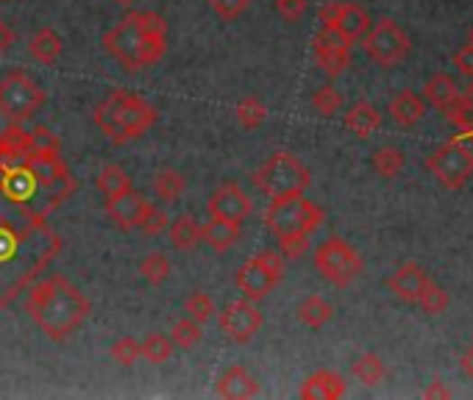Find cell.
Masks as SVG:
<instances>
[{"mask_svg": "<svg viewBox=\"0 0 473 400\" xmlns=\"http://www.w3.org/2000/svg\"><path fill=\"white\" fill-rule=\"evenodd\" d=\"M387 112L401 128H413L426 117V100H423V95H418L413 89H404L387 104Z\"/></svg>", "mask_w": 473, "mask_h": 400, "instance_id": "obj_21", "label": "cell"}, {"mask_svg": "<svg viewBox=\"0 0 473 400\" xmlns=\"http://www.w3.org/2000/svg\"><path fill=\"white\" fill-rule=\"evenodd\" d=\"M296 314H298V320H301L306 328L318 331V328H323L326 323H332L334 306L329 304L326 297H321V295H306V297L301 300V304H298Z\"/></svg>", "mask_w": 473, "mask_h": 400, "instance_id": "obj_26", "label": "cell"}, {"mask_svg": "<svg viewBox=\"0 0 473 400\" xmlns=\"http://www.w3.org/2000/svg\"><path fill=\"white\" fill-rule=\"evenodd\" d=\"M37 189L40 186L25 167V161L17 167H9V170H0V192H4V197L12 200V204H28Z\"/></svg>", "mask_w": 473, "mask_h": 400, "instance_id": "obj_19", "label": "cell"}, {"mask_svg": "<svg viewBox=\"0 0 473 400\" xmlns=\"http://www.w3.org/2000/svg\"><path fill=\"white\" fill-rule=\"evenodd\" d=\"M262 328V312L254 306V300H234L220 312V331L237 345L250 342Z\"/></svg>", "mask_w": 473, "mask_h": 400, "instance_id": "obj_13", "label": "cell"}, {"mask_svg": "<svg viewBox=\"0 0 473 400\" xmlns=\"http://www.w3.org/2000/svg\"><path fill=\"white\" fill-rule=\"evenodd\" d=\"M362 45H365V56L373 64L385 67V70L398 67L409 56V48H413L409 45L406 31L393 20H378L376 25H370Z\"/></svg>", "mask_w": 473, "mask_h": 400, "instance_id": "obj_10", "label": "cell"}, {"mask_svg": "<svg viewBox=\"0 0 473 400\" xmlns=\"http://www.w3.org/2000/svg\"><path fill=\"white\" fill-rule=\"evenodd\" d=\"M104 50L129 73L145 70L168 50V23L156 12H134L104 33Z\"/></svg>", "mask_w": 473, "mask_h": 400, "instance_id": "obj_2", "label": "cell"}, {"mask_svg": "<svg viewBox=\"0 0 473 400\" xmlns=\"http://www.w3.org/2000/svg\"><path fill=\"white\" fill-rule=\"evenodd\" d=\"M284 276V259L276 250H262L254 259H248L237 270V289L242 292L245 300H262L268 297L276 284Z\"/></svg>", "mask_w": 473, "mask_h": 400, "instance_id": "obj_9", "label": "cell"}, {"mask_svg": "<svg viewBox=\"0 0 473 400\" xmlns=\"http://www.w3.org/2000/svg\"><path fill=\"white\" fill-rule=\"evenodd\" d=\"M351 373H354V378H357L359 384L376 386L378 381H382V378L387 376V367H385V361L378 359L376 353H362V356L351 364Z\"/></svg>", "mask_w": 473, "mask_h": 400, "instance_id": "obj_32", "label": "cell"}, {"mask_svg": "<svg viewBox=\"0 0 473 400\" xmlns=\"http://www.w3.org/2000/svg\"><path fill=\"white\" fill-rule=\"evenodd\" d=\"M309 250L306 233H290V237H278V253L284 259H301Z\"/></svg>", "mask_w": 473, "mask_h": 400, "instance_id": "obj_43", "label": "cell"}, {"mask_svg": "<svg viewBox=\"0 0 473 400\" xmlns=\"http://www.w3.org/2000/svg\"><path fill=\"white\" fill-rule=\"evenodd\" d=\"M61 50H65V42H61V37L53 31V28H37L34 33H31V40H28V53L31 59H34L37 64L42 67H50L59 61Z\"/></svg>", "mask_w": 473, "mask_h": 400, "instance_id": "obj_23", "label": "cell"}, {"mask_svg": "<svg viewBox=\"0 0 473 400\" xmlns=\"http://www.w3.org/2000/svg\"><path fill=\"white\" fill-rule=\"evenodd\" d=\"M429 281H432V278L426 276V270H423L421 264H415V261H406V264H401L398 270L390 276L387 286L393 289V295H396V297L406 300V304H415L418 295L423 292V286H426Z\"/></svg>", "mask_w": 473, "mask_h": 400, "instance_id": "obj_18", "label": "cell"}, {"mask_svg": "<svg viewBox=\"0 0 473 400\" xmlns=\"http://www.w3.org/2000/svg\"><path fill=\"white\" fill-rule=\"evenodd\" d=\"M34 150V133L25 131L20 123H12L0 131V170L23 164V159Z\"/></svg>", "mask_w": 473, "mask_h": 400, "instance_id": "obj_17", "label": "cell"}, {"mask_svg": "<svg viewBox=\"0 0 473 400\" xmlns=\"http://www.w3.org/2000/svg\"><path fill=\"white\" fill-rule=\"evenodd\" d=\"M312 48H314V59H318L321 70L329 78H337L345 67L351 64V42L342 40L340 33L329 25H321V31L314 33Z\"/></svg>", "mask_w": 473, "mask_h": 400, "instance_id": "obj_14", "label": "cell"}, {"mask_svg": "<svg viewBox=\"0 0 473 400\" xmlns=\"http://www.w3.org/2000/svg\"><path fill=\"white\" fill-rule=\"evenodd\" d=\"M145 209H148V200L134 189H125L120 195L106 197V214L120 231L140 228V223L145 217Z\"/></svg>", "mask_w": 473, "mask_h": 400, "instance_id": "obj_16", "label": "cell"}, {"mask_svg": "<svg viewBox=\"0 0 473 400\" xmlns=\"http://www.w3.org/2000/svg\"><path fill=\"white\" fill-rule=\"evenodd\" d=\"M168 231H170V242L173 248L178 250H196L201 245V223L193 217V214H181L176 217L173 223H168Z\"/></svg>", "mask_w": 473, "mask_h": 400, "instance_id": "obj_27", "label": "cell"}, {"mask_svg": "<svg viewBox=\"0 0 473 400\" xmlns=\"http://www.w3.org/2000/svg\"><path fill=\"white\" fill-rule=\"evenodd\" d=\"M45 104V89L23 70H12L0 81V117L9 123H23L34 117Z\"/></svg>", "mask_w": 473, "mask_h": 400, "instance_id": "obj_7", "label": "cell"}, {"mask_svg": "<svg viewBox=\"0 0 473 400\" xmlns=\"http://www.w3.org/2000/svg\"><path fill=\"white\" fill-rule=\"evenodd\" d=\"M423 397H451V389H449V386H443L440 381H434L432 386H426V389H423Z\"/></svg>", "mask_w": 473, "mask_h": 400, "instance_id": "obj_49", "label": "cell"}, {"mask_svg": "<svg viewBox=\"0 0 473 400\" xmlns=\"http://www.w3.org/2000/svg\"><path fill=\"white\" fill-rule=\"evenodd\" d=\"M309 4L306 0H276V12L281 20H287V23H298L304 14H306Z\"/></svg>", "mask_w": 473, "mask_h": 400, "instance_id": "obj_45", "label": "cell"}, {"mask_svg": "<svg viewBox=\"0 0 473 400\" xmlns=\"http://www.w3.org/2000/svg\"><path fill=\"white\" fill-rule=\"evenodd\" d=\"M457 95H459V89H457L454 78L446 76V73L432 76L426 81V86H423V100H426V104H432V106H437V109H446Z\"/></svg>", "mask_w": 473, "mask_h": 400, "instance_id": "obj_28", "label": "cell"}, {"mask_svg": "<svg viewBox=\"0 0 473 400\" xmlns=\"http://www.w3.org/2000/svg\"><path fill=\"white\" fill-rule=\"evenodd\" d=\"M173 342H170V337L168 333H148V337L140 342V353H142V359L145 361H150V364H165L170 356H173Z\"/></svg>", "mask_w": 473, "mask_h": 400, "instance_id": "obj_34", "label": "cell"}, {"mask_svg": "<svg viewBox=\"0 0 473 400\" xmlns=\"http://www.w3.org/2000/svg\"><path fill=\"white\" fill-rule=\"evenodd\" d=\"M25 314L53 342L68 340L89 317V300L65 276H50L25 295Z\"/></svg>", "mask_w": 473, "mask_h": 400, "instance_id": "obj_1", "label": "cell"}, {"mask_svg": "<svg viewBox=\"0 0 473 400\" xmlns=\"http://www.w3.org/2000/svg\"><path fill=\"white\" fill-rule=\"evenodd\" d=\"M454 67L462 76L473 78V45H465L454 53Z\"/></svg>", "mask_w": 473, "mask_h": 400, "instance_id": "obj_46", "label": "cell"}, {"mask_svg": "<svg viewBox=\"0 0 473 400\" xmlns=\"http://www.w3.org/2000/svg\"><path fill=\"white\" fill-rule=\"evenodd\" d=\"M201 233H204L201 240L209 248H214L217 253H223V250H232L240 242V223L209 217L206 223H201Z\"/></svg>", "mask_w": 473, "mask_h": 400, "instance_id": "obj_24", "label": "cell"}, {"mask_svg": "<svg viewBox=\"0 0 473 400\" xmlns=\"http://www.w3.org/2000/svg\"><path fill=\"white\" fill-rule=\"evenodd\" d=\"M415 304H418L426 314L437 317V314H446V309H449V304H451V297H449V292H446L443 286H437L434 281H429V284L423 286V292L418 295Z\"/></svg>", "mask_w": 473, "mask_h": 400, "instance_id": "obj_37", "label": "cell"}, {"mask_svg": "<svg viewBox=\"0 0 473 400\" xmlns=\"http://www.w3.org/2000/svg\"><path fill=\"white\" fill-rule=\"evenodd\" d=\"M168 337H170L173 348H178V350H193V348L204 340V325L196 323L193 317H181V320L173 323V331L168 333Z\"/></svg>", "mask_w": 473, "mask_h": 400, "instance_id": "obj_31", "label": "cell"}, {"mask_svg": "<svg viewBox=\"0 0 473 400\" xmlns=\"http://www.w3.org/2000/svg\"><path fill=\"white\" fill-rule=\"evenodd\" d=\"M468 45H473V28L468 31Z\"/></svg>", "mask_w": 473, "mask_h": 400, "instance_id": "obj_51", "label": "cell"}, {"mask_svg": "<svg viewBox=\"0 0 473 400\" xmlns=\"http://www.w3.org/2000/svg\"><path fill=\"white\" fill-rule=\"evenodd\" d=\"M184 312H186V317H193V320L201 323V325H206V323L217 314V312H214V300H212V295H206V292L186 295Z\"/></svg>", "mask_w": 473, "mask_h": 400, "instance_id": "obj_39", "label": "cell"}, {"mask_svg": "<svg viewBox=\"0 0 473 400\" xmlns=\"http://www.w3.org/2000/svg\"><path fill=\"white\" fill-rule=\"evenodd\" d=\"M265 225L270 228L276 240L290 237V233H306L309 237V233H314L323 225V209L318 204H312V200H306L304 195L270 200Z\"/></svg>", "mask_w": 473, "mask_h": 400, "instance_id": "obj_6", "label": "cell"}, {"mask_svg": "<svg viewBox=\"0 0 473 400\" xmlns=\"http://www.w3.org/2000/svg\"><path fill=\"white\" fill-rule=\"evenodd\" d=\"M309 106H312V112L318 114V117H334V114L342 109V95H340L334 86L326 84V86H321V89L312 92Z\"/></svg>", "mask_w": 473, "mask_h": 400, "instance_id": "obj_38", "label": "cell"}, {"mask_svg": "<svg viewBox=\"0 0 473 400\" xmlns=\"http://www.w3.org/2000/svg\"><path fill=\"white\" fill-rule=\"evenodd\" d=\"M321 23L334 28L342 40L362 42L365 33L370 31V14L359 6V4H345V0H329V4L321 9Z\"/></svg>", "mask_w": 473, "mask_h": 400, "instance_id": "obj_12", "label": "cell"}, {"mask_svg": "<svg viewBox=\"0 0 473 400\" xmlns=\"http://www.w3.org/2000/svg\"><path fill=\"white\" fill-rule=\"evenodd\" d=\"M426 167L446 189H459L473 176V150H468L465 145L449 142L426 159Z\"/></svg>", "mask_w": 473, "mask_h": 400, "instance_id": "obj_11", "label": "cell"}, {"mask_svg": "<svg viewBox=\"0 0 473 400\" xmlns=\"http://www.w3.org/2000/svg\"><path fill=\"white\" fill-rule=\"evenodd\" d=\"M345 128H349L354 137L368 140L370 133L382 128V114H378V109L373 104H368V100H359V104H354L349 109V114H345Z\"/></svg>", "mask_w": 473, "mask_h": 400, "instance_id": "obj_25", "label": "cell"}, {"mask_svg": "<svg viewBox=\"0 0 473 400\" xmlns=\"http://www.w3.org/2000/svg\"><path fill=\"white\" fill-rule=\"evenodd\" d=\"M254 184L270 200H281V197L304 195L312 184V173L298 156H293L287 150H278L254 173Z\"/></svg>", "mask_w": 473, "mask_h": 400, "instance_id": "obj_5", "label": "cell"}, {"mask_svg": "<svg viewBox=\"0 0 473 400\" xmlns=\"http://www.w3.org/2000/svg\"><path fill=\"white\" fill-rule=\"evenodd\" d=\"M206 212H209V217H217V220L242 223L250 214V197L240 189V184L226 181L212 192Z\"/></svg>", "mask_w": 473, "mask_h": 400, "instance_id": "obj_15", "label": "cell"}, {"mask_svg": "<svg viewBox=\"0 0 473 400\" xmlns=\"http://www.w3.org/2000/svg\"><path fill=\"white\" fill-rule=\"evenodd\" d=\"M234 117H237V123H240L245 131H254V128H259V125L265 123L268 106L262 104L259 97H242L240 104H237V109H234Z\"/></svg>", "mask_w": 473, "mask_h": 400, "instance_id": "obj_35", "label": "cell"}, {"mask_svg": "<svg viewBox=\"0 0 473 400\" xmlns=\"http://www.w3.org/2000/svg\"><path fill=\"white\" fill-rule=\"evenodd\" d=\"M443 112H446V117H449V123H451L454 128H459V131H473V100H470V97L457 95Z\"/></svg>", "mask_w": 473, "mask_h": 400, "instance_id": "obj_40", "label": "cell"}, {"mask_svg": "<svg viewBox=\"0 0 473 400\" xmlns=\"http://www.w3.org/2000/svg\"><path fill=\"white\" fill-rule=\"evenodd\" d=\"M314 267H318L321 278H326L332 286H351L362 270V256L340 237H329L314 250Z\"/></svg>", "mask_w": 473, "mask_h": 400, "instance_id": "obj_8", "label": "cell"}, {"mask_svg": "<svg viewBox=\"0 0 473 400\" xmlns=\"http://www.w3.org/2000/svg\"><path fill=\"white\" fill-rule=\"evenodd\" d=\"M14 42H17V33H14V28H12L6 20H0V56L9 53V50L14 48Z\"/></svg>", "mask_w": 473, "mask_h": 400, "instance_id": "obj_47", "label": "cell"}, {"mask_svg": "<svg viewBox=\"0 0 473 400\" xmlns=\"http://www.w3.org/2000/svg\"><path fill=\"white\" fill-rule=\"evenodd\" d=\"M40 225H42L40 217H34L31 225H25V228H14L0 217V270H4V267H17V273L23 276L25 284L34 276H40V270H42L40 264L25 261V259L37 256L42 261H50L59 250V240Z\"/></svg>", "mask_w": 473, "mask_h": 400, "instance_id": "obj_4", "label": "cell"}, {"mask_svg": "<svg viewBox=\"0 0 473 400\" xmlns=\"http://www.w3.org/2000/svg\"><path fill=\"white\" fill-rule=\"evenodd\" d=\"M209 6L220 20H237L250 6V0H209Z\"/></svg>", "mask_w": 473, "mask_h": 400, "instance_id": "obj_44", "label": "cell"}, {"mask_svg": "<svg viewBox=\"0 0 473 400\" xmlns=\"http://www.w3.org/2000/svg\"><path fill=\"white\" fill-rule=\"evenodd\" d=\"M404 164H406L404 150H398V148H393V145L378 148V150H373V156H370L373 173L382 176V178H396V176H401Z\"/></svg>", "mask_w": 473, "mask_h": 400, "instance_id": "obj_29", "label": "cell"}, {"mask_svg": "<svg viewBox=\"0 0 473 400\" xmlns=\"http://www.w3.org/2000/svg\"><path fill=\"white\" fill-rule=\"evenodd\" d=\"M95 186H98L106 197H112V195L132 189V176L125 173L120 164H106L104 170L98 173V178H95Z\"/></svg>", "mask_w": 473, "mask_h": 400, "instance_id": "obj_33", "label": "cell"}, {"mask_svg": "<svg viewBox=\"0 0 473 400\" xmlns=\"http://www.w3.org/2000/svg\"><path fill=\"white\" fill-rule=\"evenodd\" d=\"M140 273H142V278H145L148 284L159 286V284H165L168 276H170V259H168L162 250H153V253H148V256L140 261Z\"/></svg>", "mask_w": 473, "mask_h": 400, "instance_id": "obj_36", "label": "cell"}, {"mask_svg": "<svg viewBox=\"0 0 473 400\" xmlns=\"http://www.w3.org/2000/svg\"><path fill=\"white\" fill-rule=\"evenodd\" d=\"M186 189V178L173 170V167H168V170H159L153 176V192L159 200H165V204H173V200H178Z\"/></svg>", "mask_w": 473, "mask_h": 400, "instance_id": "obj_30", "label": "cell"}, {"mask_svg": "<svg viewBox=\"0 0 473 400\" xmlns=\"http://www.w3.org/2000/svg\"><path fill=\"white\" fill-rule=\"evenodd\" d=\"M459 370H462L468 378H473V345L462 350V356H459Z\"/></svg>", "mask_w": 473, "mask_h": 400, "instance_id": "obj_48", "label": "cell"}, {"mask_svg": "<svg viewBox=\"0 0 473 400\" xmlns=\"http://www.w3.org/2000/svg\"><path fill=\"white\" fill-rule=\"evenodd\" d=\"M112 359L120 364V367H132L137 359H142V353H140V342L134 340V337H120L114 345H112Z\"/></svg>", "mask_w": 473, "mask_h": 400, "instance_id": "obj_41", "label": "cell"}, {"mask_svg": "<svg viewBox=\"0 0 473 400\" xmlns=\"http://www.w3.org/2000/svg\"><path fill=\"white\" fill-rule=\"evenodd\" d=\"M92 117H95V125L109 137V142L125 145L132 140H140L142 133H148L156 125V120H159V112L140 95L129 89H117L104 100V104H98Z\"/></svg>", "mask_w": 473, "mask_h": 400, "instance_id": "obj_3", "label": "cell"}, {"mask_svg": "<svg viewBox=\"0 0 473 400\" xmlns=\"http://www.w3.org/2000/svg\"><path fill=\"white\" fill-rule=\"evenodd\" d=\"M298 395H301L304 400H337V397L345 395V381H342L340 373L318 370V373H312V376L301 384Z\"/></svg>", "mask_w": 473, "mask_h": 400, "instance_id": "obj_22", "label": "cell"}, {"mask_svg": "<svg viewBox=\"0 0 473 400\" xmlns=\"http://www.w3.org/2000/svg\"><path fill=\"white\" fill-rule=\"evenodd\" d=\"M168 214L159 209V206H153V204H148V209H145V217H142V223H140V231L145 233V237H156V233H162L165 228H168Z\"/></svg>", "mask_w": 473, "mask_h": 400, "instance_id": "obj_42", "label": "cell"}, {"mask_svg": "<svg viewBox=\"0 0 473 400\" xmlns=\"http://www.w3.org/2000/svg\"><path fill=\"white\" fill-rule=\"evenodd\" d=\"M214 392L220 397H232V400H245V397H257L259 395V381L250 376L245 367L234 364L229 370L217 378V386Z\"/></svg>", "mask_w": 473, "mask_h": 400, "instance_id": "obj_20", "label": "cell"}, {"mask_svg": "<svg viewBox=\"0 0 473 400\" xmlns=\"http://www.w3.org/2000/svg\"><path fill=\"white\" fill-rule=\"evenodd\" d=\"M114 4H120V6H132V4H137V0H114Z\"/></svg>", "mask_w": 473, "mask_h": 400, "instance_id": "obj_50", "label": "cell"}]
</instances>
